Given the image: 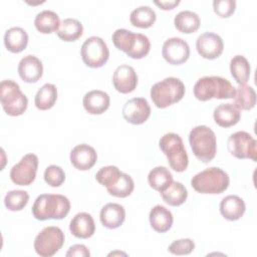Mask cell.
I'll return each instance as SVG.
<instances>
[{
  "mask_svg": "<svg viewBox=\"0 0 257 257\" xmlns=\"http://www.w3.org/2000/svg\"><path fill=\"white\" fill-rule=\"evenodd\" d=\"M180 1L179 0H167V1H155V4L161 7L164 10H169V9H174L177 5H179Z\"/></svg>",
  "mask_w": 257,
  "mask_h": 257,
  "instance_id": "42",
  "label": "cell"
},
{
  "mask_svg": "<svg viewBox=\"0 0 257 257\" xmlns=\"http://www.w3.org/2000/svg\"><path fill=\"white\" fill-rule=\"evenodd\" d=\"M97 160L95 150L87 145L80 144L75 146L70 152V162L79 171H87L92 168Z\"/></svg>",
  "mask_w": 257,
  "mask_h": 257,
  "instance_id": "17",
  "label": "cell"
},
{
  "mask_svg": "<svg viewBox=\"0 0 257 257\" xmlns=\"http://www.w3.org/2000/svg\"><path fill=\"white\" fill-rule=\"evenodd\" d=\"M69 230L74 237L87 239L94 234V220L92 216L86 212L77 213L70 221Z\"/></svg>",
  "mask_w": 257,
  "mask_h": 257,
  "instance_id": "20",
  "label": "cell"
},
{
  "mask_svg": "<svg viewBox=\"0 0 257 257\" xmlns=\"http://www.w3.org/2000/svg\"><path fill=\"white\" fill-rule=\"evenodd\" d=\"M80 54L86 66L98 68L104 65L108 60L109 50L102 38L90 36L82 43Z\"/></svg>",
  "mask_w": 257,
  "mask_h": 257,
  "instance_id": "10",
  "label": "cell"
},
{
  "mask_svg": "<svg viewBox=\"0 0 257 257\" xmlns=\"http://www.w3.org/2000/svg\"><path fill=\"white\" fill-rule=\"evenodd\" d=\"M195 249V243L192 239L185 238L172 242L168 248L169 252L174 255H188Z\"/></svg>",
  "mask_w": 257,
  "mask_h": 257,
  "instance_id": "39",
  "label": "cell"
},
{
  "mask_svg": "<svg viewBox=\"0 0 257 257\" xmlns=\"http://www.w3.org/2000/svg\"><path fill=\"white\" fill-rule=\"evenodd\" d=\"M0 100L4 111L11 116L21 115L27 108L28 99L17 82L12 79L0 83Z\"/></svg>",
  "mask_w": 257,
  "mask_h": 257,
  "instance_id": "8",
  "label": "cell"
},
{
  "mask_svg": "<svg viewBox=\"0 0 257 257\" xmlns=\"http://www.w3.org/2000/svg\"><path fill=\"white\" fill-rule=\"evenodd\" d=\"M230 71L238 84H246L251 72L248 59L243 55H235L230 61Z\"/></svg>",
  "mask_w": 257,
  "mask_h": 257,
  "instance_id": "32",
  "label": "cell"
},
{
  "mask_svg": "<svg viewBox=\"0 0 257 257\" xmlns=\"http://www.w3.org/2000/svg\"><path fill=\"white\" fill-rule=\"evenodd\" d=\"M44 181L51 187H59L65 181V173L61 167L50 165L44 171Z\"/></svg>",
  "mask_w": 257,
  "mask_h": 257,
  "instance_id": "38",
  "label": "cell"
},
{
  "mask_svg": "<svg viewBox=\"0 0 257 257\" xmlns=\"http://www.w3.org/2000/svg\"><path fill=\"white\" fill-rule=\"evenodd\" d=\"M4 44L10 52L19 53L23 51L28 44V34L21 27H11L7 29L4 34Z\"/></svg>",
  "mask_w": 257,
  "mask_h": 257,
  "instance_id": "25",
  "label": "cell"
},
{
  "mask_svg": "<svg viewBox=\"0 0 257 257\" xmlns=\"http://www.w3.org/2000/svg\"><path fill=\"white\" fill-rule=\"evenodd\" d=\"M215 122L222 127H229L238 123L241 117V110L233 103H221L213 111Z\"/></svg>",
  "mask_w": 257,
  "mask_h": 257,
  "instance_id": "23",
  "label": "cell"
},
{
  "mask_svg": "<svg viewBox=\"0 0 257 257\" xmlns=\"http://www.w3.org/2000/svg\"><path fill=\"white\" fill-rule=\"evenodd\" d=\"M229 175L220 168L211 167L191 179L193 189L201 194H221L229 187Z\"/></svg>",
  "mask_w": 257,
  "mask_h": 257,
  "instance_id": "4",
  "label": "cell"
},
{
  "mask_svg": "<svg viewBox=\"0 0 257 257\" xmlns=\"http://www.w3.org/2000/svg\"><path fill=\"white\" fill-rule=\"evenodd\" d=\"M112 84L120 93H130L138 84V75L135 68L127 64L117 66L112 75Z\"/></svg>",
  "mask_w": 257,
  "mask_h": 257,
  "instance_id": "16",
  "label": "cell"
},
{
  "mask_svg": "<svg viewBox=\"0 0 257 257\" xmlns=\"http://www.w3.org/2000/svg\"><path fill=\"white\" fill-rule=\"evenodd\" d=\"M34 25L40 33H52L59 28V16L52 10H42L35 16Z\"/></svg>",
  "mask_w": 257,
  "mask_h": 257,
  "instance_id": "28",
  "label": "cell"
},
{
  "mask_svg": "<svg viewBox=\"0 0 257 257\" xmlns=\"http://www.w3.org/2000/svg\"><path fill=\"white\" fill-rule=\"evenodd\" d=\"M163 200L170 206H180L184 204L188 198V191L186 187L176 181H172L171 184L162 192H160Z\"/></svg>",
  "mask_w": 257,
  "mask_h": 257,
  "instance_id": "27",
  "label": "cell"
},
{
  "mask_svg": "<svg viewBox=\"0 0 257 257\" xmlns=\"http://www.w3.org/2000/svg\"><path fill=\"white\" fill-rule=\"evenodd\" d=\"M227 148L229 153L237 159H250L256 162L257 142L247 132L239 131L230 135Z\"/></svg>",
  "mask_w": 257,
  "mask_h": 257,
  "instance_id": "11",
  "label": "cell"
},
{
  "mask_svg": "<svg viewBox=\"0 0 257 257\" xmlns=\"http://www.w3.org/2000/svg\"><path fill=\"white\" fill-rule=\"evenodd\" d=\"M69 210L70 201L67 197L59 194H42L36 198L32 206V215L40 221L60 220L67 216Z\"/></svg>",
  "mask_w": 257,
  "mask_h": 257,
  "instance_id": "1",
  "label": "cell"
},
{
  "mask_svg": "<svg viewBox=\"0 0 257 257\" xmlns=\"http://www.w3.org/2000/svg\"><path fill=\"white\" fill-rule=\"evenodd\" d=\"M89 255L90 252L88 248L83 244L72 245L65 254L66 257H88Z\"/></svg>",
  "mask_w": 257,
  "mask_h": 257,
  "instance_id": "41",
  "label": "cell"
},
{
  "mask_svg": "<svg viewBox=\"0 0 257 257\" xmlns=\"http://www.w3.org/2000/svg\"><path fill=\"white\" fill-rule=\"evenodd\" d=\"M99 219L104 227L116 229L124 222L125 210L120 204L107 203L101 208Z\"/></svg>",
  "mask_w": 257,
  "mask_h": 257,
  "instance_id": "21",
  "label": "cell"
},
{
  "mask_svg": "<svg viewBox=\"0 0 257 257\" xmlns=\"http://www.w3.org/2000/svg\"><path fill=\"white\" fill-rule=\"evenodd\" d=\"M191 149L198 160L203 163L211 162L217 152L215 133L207 125H197L189 134Z\"/></svg>",
  "mask_w": 257,
  "mask_h": 257,
  "instance_id": "6",
  "label": "cell"
},
{
  "mask_svg": "<svg viewBox=\"0 0 257 257\" xmlns=\"http://www.w3.org/2000/svg\"><path fill=\"white\" fill-rule=\"evenodd\" d=\"M198 53L206 59L219 57L224 49V42L220 35L214 32H204L196 40Z\"/></svg>",
  "mask_w": 257,
  "mask_h": 257,
  "instance_id": "15",
  "label": "cell"
},
{
  "mask_svg": "<svg viewBox=\"0 0 257 257\" xmlns=\"http://www.w3.org/2000/svg\"><path fill=\"white\" fill-rule=\"evenodd\" d=\"M175 27L182 33L190 34L196 32L201 24L200 17L191 10H183L176 14L174 18Z\"/></svg>",
  "mask_w": 257,
  "mask_h": 257,
  "instance_id": "26",
  "label": "cell"
},
{
  "mask_svg": "<svg viewBox=\"0 0 257 257\" xmlns=\"http://www.w3.org/2000/svg\"><path fill=\"white\" fill-rule=\"evenodd\" d=\"M114 46L125 52L134 59L144 58L151 49V42L148 36L142 33H134L124 28L116 29L111 36Z\"/></svg>",
  "mask_w": 257,
  "mask_h": 257,
  "instance_id": "3",
  "label": "cell"
},
{
  "mask_svg": "<svg viewBox=\"0 0 257 257\" xmlns=\"http://www.w3.org/2000/svg\"><path fill=\"white\" fill-rule=\"evenodd\" d=\"M173 181V175L164 166H158L152 169L148 175L149 185L156 191L162 192Z\"/></svg>",
  "mask_w": 257,
  "mask_h": 257,
  "instance_id": "34",
  "label": "cell"
},
{
  "mask_svg": "<svg viewBox=\"0 0 257 257\" xmlns=\"http://www.w3.org/2000/svg\"><path fill=\"white\" fill-rule=\"evenodd\" d=\"M185 84L177 77H166L151 87V98L159 108H165L178 102L185 95Z\"/></svg>",
  "mask_w": 257,
  "mask_h": 257,
  "instance_id": "5",
  "label": "cell"
},
{
  "mask_svg": "<svg viewBox=\"0 0 257 257\" xmlns=\"http://www.w3.org/2000/svg\"><path fill=\"white\" fill-rule=\"evenodd\" d=\"M193 91L197 99L206 101L211 98H234L236 88L227 78L212 75L199 78L194 85Z\"/></svg>",
  "mask_w": 257,
  "mask_h": 257,
  "instance_id": "2",
  "label": "cell"
},
{
  "mask_svg": "<svg viewBox=\"0 0 257 257\" xmlns=\"http://www.w3.org/2000/svg\"><path fill=\"white\" fill-rule=\"evenodd\" d=\"M135 189V183L132 177L125 173H121L119 179L115 184L106 188L107 192L114 197L125 198L130 196Z\"/></svg>",
  "mask_w": 257,
  "mask_h": 257,
  "instance_id": "35",
  "label": "cell"
},
{
  "mask_svg": "<svg viewBox=\"0 0 257 257\" xmlns=\"http://www.w3.org/2000/svg\"><path fill=\"white\" fill-rule=\"evenodd\" d=\"M256 93L248 84H239L234 96V105L240 110H250L255 106Z\"/></svg>",
  "mask_w": 257,
  "mask_h": 257,
  "instance_id": "30",
  "label": "cell"
},
{
  "mask_svg": "<svg viewBox=\"0 0 257 257\" xmlns=\"http://www.w3.org/2000/svg\"><path fill=\"white\" fill-rule=\"evenodd\" d=\"M83 33V26L75 18H65L60 22L56 34L63 41H75Z\"/></svg>",
  "mask_w": 257,
  "mask_h": 257,
  "instance_id": "29",
  "label": "cell"
},
{
  "mask_svg": "<svg viewBox=\"0 0 257 257\" xmlns=\"http://www.w3.org/2000/svg\"><path fill=\"white\" fill-rule=\"evenodd\" d=\"M159 147L168 159L170 167L178 172H184L189 164V158L182 138L175 133L165 134L159 141Z\"/></svg>",
  "mask_w": 257,
  "mask_h": 257,
  "instance_id": "7",
  "label": "cell"
},
{
  "mask_svg": "<svg viewBox=\"0 0 257 257\" xmlns=\"http://www.w3.org/2000/svg\"><path fill=\"white\" fill-rule=\"evenodd\" d=\"M214 12L222 17L227 18L231 16L236 9V1L235 0H214L213 1Z\"/></svg>",
  "mask_w": 257,
  "mask_h": 257,
  "instance_id": "40",
  "label": "cell"
},
{
  "mask_svg": "<svg viewBox=\"0 0 257 257\" xmlns=\"http://www.w3.org/2000/svg\"><path fill=\"white\" fill-rule=\"evenodd\" d=\"M123 118L133 124H142L151 115V106L144 97H134L128 99L122 106Z\"/></svg>",
  "mask_w": 257,
  "mask_h": 257,
  "instance_id": "14",
  "label": "cell"
},
{
  "mask_svg": "<svg viewBox=\"0 0 257 257\" xmlns=\"http://www.w3.org/2000/svg\"><path fill=\"white\" fill-rule=\"evenodd\" d=\"M57 99V88L52 83L43 84L36 92L34 103L40 110L51 108Z\"/></svg>",
  "mask_w": 257,
  "mask_h": 257,
  "instance_id": "31",
  "label": "cell"
},
{
  "mask_svg": "<svg viewBox=\"0 0 257 257\" xmlns=\"http://www.w3.org/2000/svg\"><path fill=\"white\" fill-rule=\"evenodd\" d=\"M162 55L167 62L179 65L188 60L190 56V46L187 41L180 37H171L164 42Z\"/></svg>",
  "mask_w": 257,
  "mask_h": 257,
  "instance_id": "13",
  "label": "cell"
},
{
  "mask_svg": "<svg viewBox=\"0 0 257 257\" xmlns=\"http://www.w3.org/2000/svg\"><path fill=\"white\" fill-rule=\"evenodd\" d=\"M157 19L156 12L150 6L142 5L134 9L130 15V21L135 27L149 28Z\"/></svg>",
  "mask_w": 257,
  "mask_h": 257,
  "instance_id": "33",
  "label": "cell"
},
{
  "mask_svg": "<svg viewBox=\"0 0 257 257\" xmlns=\"http://www.w3.org/2000/svg\"><path fill=\"white\" fill-rule=\"evenodd\" d=\"M110 255H124V256H126V254L125 253H122V252H119V251H115V252H111V253H109L108 254V256H110Z\"/></svg>",
  "mask_w": 257,
  "mask_h": 257,
  "instance_id": "43",
  "label": "cell"
},
{
  "mask_svg": "<svg viewBox=\"0 0 257 257\" xmlns=\"http://www.w3.org/2000/svg\"><path fill=\"white\" fill-rule=\"evenodd\" d=\"M17 69L19 76L27 83L37 82L43 74V65L41 60L31 54L21 58Z\"/></svg>",
  "mask_w": 257,
  "mask_h": 257,
  "instance_id": "18",
  "label": "cell"
},
{
  "mask_svg": "<svg viewBox=\"0 0 257 257\" xmlns=\"http://www.w3.org/2000/svg\"><path fill=\"white\" fill-rule=\"evenodd\" d=\"M29 201V194L23 190L9 191L4 197L5 207L10 211L22 210Z\"/></svg>",
  "mask_w": 257,
  "mask_h": 257,
  "instance_id": "36",
  "label": "cell"
},
{
  "mask_svg": "<svg viewBox=\"0 0 257 257\" xmlns=\"http://www.w3.org/2000/svg\"><path fill=\"white\" fill-rule=\"evenodd\" d=\"M38 168V157L35 154H26L18 164L10 170L11 181L18 186H28L33 183Z\"/></svg>",
  "mask_w": 257,
  "mask_h": 257,
  "instance_id": "12",
  "label": "cell"
},
{
  "mask_svg": "<svg viewBox=\"0 0 257 257\" xmlns=\"http://www.w3.org/2000/svg\"><path fill=\"white\" fill-rule=\"evenodd\" d=\"M109 95L99 89L86 92L82 99L84 109L90 114H101L109 107Z\"/></svg>",
  "mask_w": 257,
  "mask_h": 257,
  "instance_id": "19",
  "label": "cell"
},
{
  "mask_svg": "<svg viewBox=\"0 0 257 257\" xmlns=\"http://www.w3.org/2000/svg\"><path fill=\"white\" fill-rule=\"evenodd\" d=\"M121 173L122 172H120L115 166H106L98 170L95 175V179L100 185L108 188L117 182Z\"/></svg>",
  "mask_w": 257,
  "mask_h": 257,
  "instance_id": "37",
  "label": "cell"
},
{
  "mask_svg": "<svg viewBox=\"0 0 257 257\" xmlns=\"http://www.w3.org/2000/svg\"><path fill=\"white\" fill-rule=\"evenodd\" d=\"M149 220L152 228L155 231L165 233L171 229L174 218L169 209L162 205H156L150 211Z\"/></svg>",
  "mask_w": 257,
  "mask_h": 257,
  "instance_id": "24",
  "label": "cell"
},
{
  "mask_svg": "<svg viewBox=\"0 0 257 257\" xmlns=\"http://www.w3.org/2000/svg\"><path fill=\"white\" fill-rule=\"evenodd\" d=\"M245 210V202L237 195H228L220 203V212L229 221L239 220L244 215Z\"/></svg>",
  "mask_w": 257,
  "mask_h": 257,
  "instance_id": "22",
  "label": "cell"
},
{
  "mask_svg": "<svg viewBox=\"0 0 257 257\" xmlns=\"http://www.w3.org/2000/svg\"><path fill=\"white\" fill-rule=\"evenodd\" d=\"M64 233L56 226L43 228L35 237L34 250L41 257H51L62 247L64 243Z\"/></svg>",
  "mask_w": 257,
  "mask_h": 257,
  "instance_id": "9",
  "label": "cell"
}]
</instances>
